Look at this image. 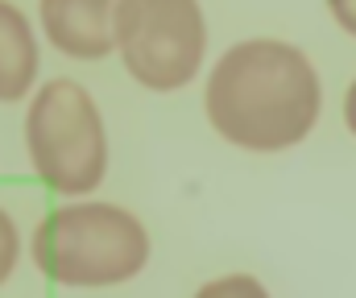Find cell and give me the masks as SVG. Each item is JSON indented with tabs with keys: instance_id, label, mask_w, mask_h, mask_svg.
Listing matches in <instances>:
<instances>
[{
	"instance_id": "cell-1",
	"label": "cell",
	"mask_w": 356,
	"mask_h": 298,
	"mask_svg": "<svg viewBox=\"0 0 356 298\" xmlns=\"http://www.w3.org/2000/svg\"><path fill=\"white\" fill-rule=\"evenodd\" d=\"M207 120L241 149H290L319 120V75L311 58L277 38L236 42L207 79Z\"/></svg>"
},
{
	"instance_id": "cell-2",
	"label": "cell",
	"mask_w": 356,
	"mask_h": 298,
	"mask_svg": "<svg viewBox=\"0 0 356 298\" xmlns=\"http://www.w3.org/2000/svg\"><path fill=\"white\" fill-rule=\"evenodd\" d=\"M33 261L63 286H116L145 270V224L112 203H71L38 224Z\"/></svg>"
},
{
	"instance_id": "cell-3",
	"label": "cell",
	"mask_w": 356,
	"mask_h": 298,
	"mask_svg": "<svg viewBox=\"0 0 356 298\" xmlns=\"http://www.w3.org/2000/svg\"><path fill=\"white\" fill-rule=\"evenodd\" d=\"M33 174L58 195H88L108 170L104 116L75 79H50L25 116Z\"/></svg>"
},
{
	"instance_id": "cell-4",
	"label": "cell",
	"mask_w": 356,
	"mask_h": 298,
	"mask_svg": "<svg viewBox=\"0 0 356 298\" xmlns=\"http://www.w3.org/2000/svg\"><path fill=\"white\" fill-rule=\"evenodd\" d=\"M207 25L199 0H124L116 17V50L129 75L149 92L186 88L203 63Z\"/></svg>"
},
{
	"instance_id": "cell-5",
	"label": "cell",
	"mask_w": 356,
	"mask_h": 298,
	"mask_svg": "<svg viewBox=\"0 0 356 298\" xmlns=\"http://www.w3.org/2000/svg\"><path fill=\"white\" fill-rule=\"evenodd\" d=\"M124 0H42V29L71 58H104L116 50V17Z\"/></svg>"
},
{
	"instance_id": "cell-6",
	"label": "cell",
	"mask_w": 356,
	"mask_h": 298,
	"mask_svg": "<svg viewBox=\"0 0 356 298\" xmlns=\"http://www.w3.org/2000/svg\"><path fill=\"white\" fill-rule=\"evenodd\" d=\"M38 75V42L25 13L0 0V104H13L29 92Z\"/></svg>"
},
{
	"instance_id": "cell-7",
	"label": "cell",
	"mask_w": 356,
	"mask_h": 298,
	"mask_svg": "<svg viewBox=\"0 0 356 298\" xmlns=\"http://www.w3.org/2000/svg\"><path fill=\"white\" fill-rule=\"evenodd\" d=\"M195 298H269V295L257 278H249V274H228V278L207 282Z\"/></svg>"
},
{
	"instance_id": "cell-8",
	"label": "cell",
	"mask_w": 356,
	"mask_h": 298,
	"mask_svg": "<svg viewBox=\"0 0 356 298\" xmlns=\"http://www.w3.org/2000/svg\"><path fill=\"white\" fill-rule=\"evenodd\" d=\"M17 253H21L17 224H13V220H8V211L0 207V282L13 274V265H17Z\"/></svg>"
},
{
	"instance_id": "cell-9",
	"label": "cell",
	"mask_w": 356,
	"mask_h": 298,
	"mask_svg": "<svg viewBox=\"0 0 356 298\" xmlns=\"http://www.w3.org/2000/svg\"><path fill=\"white\" fill-rule=\"evenodd\" d=\"M327 8H332L336 25H340L344 33H353V38H356V0H327Z\"/></svg>"
},
{
	"instance_id": "cell-10",
	"label": "cell",
	"mask_w": 356,
	"mask_h": 298,
	"mask_svg": "<svg viewBox=\"0 0 356 298\" xmlns=\"http://www.w3.org/2000/svg\"><path fill=\"white\" fill-rule=\"evenodd\" d=\"M344 120H348V129L356 133V79H353V88H348V96H344Z\"/></svg>"
}]
</instances>
